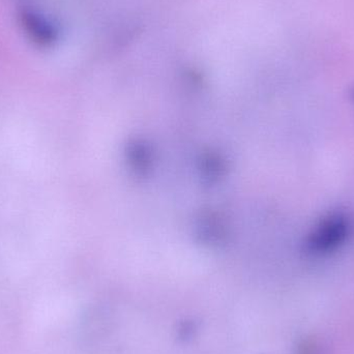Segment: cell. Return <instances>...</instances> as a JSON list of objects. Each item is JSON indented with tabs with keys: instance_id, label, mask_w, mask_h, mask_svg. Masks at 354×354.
<instances>
[{
	"instance_id": "obj_1",
	"label": "cell",
	"mask_w": 354,
	"mask_h": 354,
	"mask_svg": "<svg viewBox=\"0 0 354 354\" xmlns=\"http://www.w3.org/2000/svg\"><path fill=\"white\" fill-rule=\"evenodd\" d=\"M354 235V218L344 210H335L322 216L306 239L305 251L322 257L340 250Z\"/></svg>"
},
{
	"instance_id": "obj_2",
	"label": "cell",
	"mask_w": 354,
	"mask_h": 354,
	"mask_svg": "<svg viewBox=\"0 0 354 354\" xmlns=\"http://www.w3.org/2000/svg\"><path fill=\"white\" fill-rule=\"evenodd\" d=\"M19 25L27 39L39 48H50L58 39L56 25L43 12L35 8H21L18 14Z\"/></svg>"
}]
</instances>
